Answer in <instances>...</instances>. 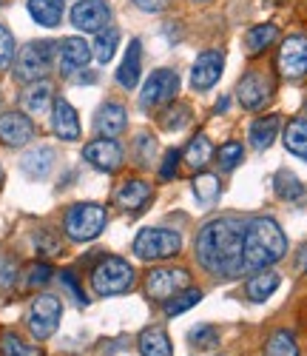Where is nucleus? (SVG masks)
<instances>
[{
  "mask_svg": "<svg viewBox=\"0 0 307 356\" xmlns=\"http://www.w3.org/2000/svg\"><path fill=\"white\" fill-rule=\"evenodd\" d=\"M242 245L244 222L239 217H217L199 228L197 234V262L213 277H239L242 274Z\"/></svg>",
  "mask_w": 307,
  "mask_h": 356,
  "instance_id": "obj_1",
  "label": "nucleus"
},
{
  "mask_svg": "<svg viewBox=\"0 0 307 356\" xmlns=\"http://www.w3.org/2000/svg\"><path fill=\"white\" fill-rule=\"evenodd\" d=\"M288 254V236L279 222L270 217H256L244 222V245H242V274L262 271L279 262Z\"/></svg>",
  "mask_w": 307,
  "mask_h": 356,
  "instance_id": "obj_2",
  "label": "nucleus"
},
{
  "mask_svg": "<svg viewBox=\"0 0 307 356\" xmlns=\"http://www.w3.org/2000/svg\"><path fill=\"white\" fill-rule=\"evenodd\" d=\"M137 282V274L131 268L128 259L122 257H103L94 271H91V288H94L97 296H119L131 291Z\"/></svg>",
  "mask_w": 307,
  "mask_h": 356,
  "instance_id": "obj_3",
  "label": "nucleus"
},
{
  "mask_svg": "<svg viewBox=\"0 0 307 356\" xmlns=\"http://www.w3.org/2000/svg\"><path fill=\"white\" fill-rule=\"evenodd\" d=\"M134 254L145 262H163V259H171L182 251V236L179 231L174 228H142L137 236H134Z\"/></svg>",
  "mask_w": 307,
  "mask_h": 356,
  "instance_id": "obj_4",
  "label": "nucleus"
},
{
  "mask_svg": "<svg viewBox=\"0 0 307 356\" xmlns=\"http://www.w3.org/2000/svg\"><path fill=\"white\" fill-rule=\"evenodd\" d=\"M106 222H108V214L97 202H77L63 217L66 236L74 243H88V240H94V236H100Z\"/></svg>",
  "mask_w": 307,
  "mask_h": 356,
  "instance_id": "obj_5",
  "label": "nucleus"
},
{
  "mask_svg": "<svg viewBox=\"0 0 307 356\" xmlns=\"http://www.w3.org/2000/svg\"><path fill=\"white\" fill-rule=\"evenodd\" d=\"M54 57H57V43H51V40H32L28 46H23L20 54H17L15 77L20 83L43 80L51 72V66H54Z\"/></svg>",
  "mask_w": 307,
  "mask_h": 356,
  "instance_id": "obj_6",
  "label": "nucleus"
},
{
  "mask_svg": "<svg viewBox=\"0 0 307 356\" xmlns=\"http://www.w3.org/2000/svg\"><path fill=\"white\" fill-rule=\"evenodd\" d=\"M176 92H179V74L176 69H157L151 72L142 92H140V108L148 111V108H160V106H168L176 100Z\"/></svg>",
  "mask_w": 307,
  "mask_h": 356,
  "instance_id": "obj_7",
  "label": "nucleus"
},
{
  "mask_svg": "<svg viewBox=\"0 0 307 356\" xmlns=\"http://www.w3.org/2000/svg\"><path fill=\"white\" fill-rule=\"evenodd\" d=\"M60 316H63V305H60L57 296L51 293H40L35 296L32 308H28V331H32L35 339H49L57 325H60Z\"/></svg>",
  "mask_w": 307,
  "mask_h": 356,
  "instance_id": "obj_8",
  "label": "nucleus"
},
{
  "mask_svg": "<svg viewBox=\"0 0 307 356\" xmlns=\"http://www.w3.org/2000/svg\"><path fill=\"white\" fill-rule=\"evenodd\" d=\"M182 288H188V271L185 268H157L145 280V291L154 302H165Z\"/></svg>",
  "mask_w": 307,
  "mask_h": 356,
  "instance_id": "obj_9",
  "label": "nucleus"
},
{
  "mask_svg": "<svg viewBox=\"0 0 307 356\" xmlns=\"http://www.w3.org/2000/svg\"><path fill=\"white\" fill-rule=\"evenodd\" d=\"M225 69V51L217 49H208L202 54H197L194 69H191V86L194 92H208L210 86H217Z\"/></svg>",
  "mask_w": 307,
  "mask_h": 356,
  "instance_id": "obj_10",
  "label": "nucleus"
},
{
  "mask_svg": "<svg viewBox=\"0 0 307 356\" xmlns=\"http://www.w3.org/2000/svg\"><path fill=\"white\" fill-rule=\"evenodd\" d=\"M279 72L288 80H299L307 74V35L285 38L279 49Z\"/></svg>",
  "mask_w": 307,
  "mask_h": 356,
  "instance_id": "obj_11",
  "label": "nucleus"
},
{
  "mask_svg": "<svg viewBox=\"0 0 307 356\" xmlns=\"http://www.w3.org/2000/svg\"><path fill=\"white\" fill-rule=\"evenodd\" d=\"M270 95H273V80L259 72H248L236 86V97L242 108H248V111H259L270 100Z\"/></svg>",
  "mask_w": 307,
  "mask_h": 356,
  "instance_id": "obj_12",
  "label": "nucleus"
},
{
  "mask_svg": "<svg viewBox=\"0 0 307 356\" xmlns=\"http://www.w3.org/2000/svg\"><path fill=\"white\" fill-rule=\"evenodd\" d=\"M111 20V9L106 0H77L72 9V23L80 29V32H91L97 35L108 26Z\"/></svg>",
  "mask_w": 307,
  "mask_h": 356,
  "instance_id": "obj_13",
  "label": "nucleus"
},
{
  "mask_svg": "<svg viewBox=\"0 0 307 356\" xmlns=\"http://www.w3.org/2000/svg\"><path fill=\"white\" fill-rule=\"evenodd\" d=\"M83 160L91 165V168H97V171H117L122 165V148L117 140L111 137H100V140H91L85 148H83Z\"/></svg>",
  "mask_w": 307,
  "mask_h": 356,
  "instance_id": "obj_14",
  "label": "nucleus"
},
{
  "mask_svg": "<svg viewBox=\"0 0 307 356\" xmlns=\"http://www.w3.org/2000/svg\"><path fill=\"white\" fill-rule=\"evenodd\" d=\"M35 137V123L28 120L23 111H6L0 114V143H6L12 148L26 145Z\"/></svg>",
  "mask_w": 307,
  "mask_h": 356,
  "instance_id": "obj_15",
  "label": "nucleus"
},
{
  "mask_svg": "<svg viewBox=\"0 0 307 356\" xmlns=\"http://www.w3.org/2000/svg\"><path fill=\"white\" fill-rule=\"evenodd\" d=\"M57 60H60V72H63L66 77H72L74 72L88 66L91 46L83 38H66L63 43H57Z\"/></svg>",
  "mask_w": 307,
  "mask_h": 356,
  "instance_id": "obj_16",
  "label": "nucleus"
},
{
  "mask_svg": "<svg viewBox=\"0 0 307 356\" xmlns=\"http://www.w3.org/2000/svg\"><path fill=\"white\" fill-rule=\"evenodd\" d=\"M128 126V114H126V106L117 103V100H108L100 106L97 117H94V131L100 137H119Z\"/></svg>",
  "mask_w": 307,
  "mask_h": 356,
  "instance_id": "obj_17",
  "label": "nucleus"
},
{
  "mask_svg": "<svg viewBox=\"0 0 307 356\" xmlns=\"http://www.w3.org/2000/svg\"><path fill=\"white\" fill-rule=\"evenodd\" d=\"M51 131H54L60 140H66V143L80 140L77 111H74V106H72L69 100H63V97L54 100V108H51Z\"/></svg>",
  "mask_w": 307,
  "mask_h": 356,
  "instance_id": "obj_18",
  "label": "nucleus"
},
{
  "mask_svg": "<svg viewBox=\"0 0 307 356\" xmlns=\"http://www.w3.org/2000/svg\"><path fill=\"white\" fill-rule=\"evenodd\" d=\"M54 168V148L51 145H35L20 157V171L28 180H46Z\"/></svg>",
  "mask_w": 307,
  "mask_h": 356,
  "instance_id": "obj_19",
  "label": "nucleus"
},
{
  "mask_svg": "<svg viewBox=\"0 0 307 356\" xmlns=\"http://www.w3.org/2000/svg\"><path fill=\"white\" fill-rule=\"evenodd\" d=\"M51 100H54V86L49 80H35L26 86V92L20 95V108L32 117H40L51 108Z\"/></svg>",
  "mask_w": 307,
  "mask_h": 356,
  "instance_id": "obj_20",
  "label": "nucleus"
},
{
  "mask_svg": "<svg viewBox=\"0 0 307 356\" xmlns=\"http://www.w3.org/2000/svg\"><path fill=\"white\" fill-rule=\"evenodd\" d=\"M151 183L145 180H126L117 191H114V205H119L122 211H142L145 209V202L151 200Z\"/></svg>",
  "mask_w": 307,
  "mask_h": 356,
  "instance_id": "obj_21",
  "label": "nucleus"
},
{
  "mask_svg": "<svg viewBox=\"0 0 307 356\" xmlns=\"http://www.w3.org/2000/svg\"><path fill=\"white\" fill-rule=\"evenodd\" d=\"M140 74H142V46L140 40H131L126 49V57H122V63L117 69V83L122 88H134Z\"/></svg>",
  "mask_w": 307,
  "mask_h": 356,
  "instance_id": "obj_22",
  "label": "nucleus"
},
{
  "mask_svg": "<svg viewBox=\"0 0 307 356\" xmlns=\"http://www.w3.org/2000/svg\"><path fill=\"white\" fill-rule=\"evenodd\" d=\"M279 114H267V117H259V120L251 123L248 129V137H251V145L256 148V152H265V148L273 145L276 134H279Z\"/></svg>",
  "mask_w": 307,
  "mask_h": 356,
  "instance_id": "obj_23",
  "label": "nucleus"
},
{
  "mask_svg": "<svg viewBox=\"0 0 307 356\" xmlns=\"http://www.w3.org/2000/svg\"><path fill=\"white\" fill-rule=\"evenodd\" d=\"M26 9L35 23L54 29L63 20V0H26Z\"/></svg>",
  "mask_w": 307,
  "mask_h": 356,
  "instance_id": "obj_24",
  "label": "nucleus"
},
{
  "mask_svg": "<svg viewBox=\"0 0 307 356\" xmlns=\"http://www.w3.org/2000/svg\"><path fill=\"white\" fill-rule=\"evenodd\" d=\"M276 40H279V26H276V23L251 26L248 32H244V51H248V54H262Z\"/></svg>",
  "mask_w": 307,
  "mask_h": 356,
  "instance_id": "obj_25",
  "label": "nucleus"
},
{
  "mask_svg": "<svg viewBox=\"0 0 307 356\" xmlns=\"http://www.w3.org/2000/svg\"><path fill=\"white\" fill-rule=\"evenodd\" d=\"M137 348L142 356H174V348H171L165 328H145L137 339Z\"/></svg>",
  "mask_w": 307,
  "mask_h": 356,
  "instance_id": "obj_26",
  "label": "nucleus"
},
{
  "mask_svg": "<svg viewBox=\"0 0 307 356\" xmlns=\"http://www.w3.org/2000/svg\"><path fill=\"white\" fill-rule=\"evenodd\" d=\"M282 140H285V148L290 154H296L299 160L307 163V120L304 117H293V120L285 126Z\"/></svg>",
  "mask_w": 307,
  "mask_h": 356,
  "instance_id": "obj_27",
  "label": "nucleus"
},
{
  "mask_svg": "<svg viewBox=\"0 0 307 356\" xmlns=\"http://www.w3.org/2000/svg\"><path fill=\"white\" fill-rule=\"evenodd\" d=\"M279 274H273V271H265V274H256L248 280V285H244V293H248V300L251 302H265L267 296L276 293V288H279Z\"/></svg>",
  "mask_w": 307,
  "mask_h": 356,
  "instance_id": "obj_28",
  "label": "nucleus"
},
{
  "mask_svg": "<svg viewBox=\"0 0 307 356\" xmlns=\"http://www.w3.org/2000/svg\"><path fill=\"white\" fill-rule=\"evenodd\" d=\"M182 157H185V163H188L194 171H202V168L213 160V145H210V140H208L205 134H197V137L188 143L185 152H182Z\"/></svg>",
  "mask_w": 307,
  "mask_h": 356,
  "instance_id": "obj_29",
  "label": "nucleus"
},
{
  "mask_svg": "<svg viewBox=\"0 0 307 356\" xmlns=\"http://www.w3.org/2000/svg\"><path fill=\"white\" fill-rule=\"evenodd\" d=\"M117 46H119V29L106 26L103 32H97V40H94V46H91V54L97 57V63L106 66V63H111Z\"/></svg>",
  "mask_w": 307,
  "mask_h": 356,
  "instance_id": "obj_30",
  "label": "nucleus"
},
{
  "mask_svg": "<svg viewBox=\"0 0 307 356\" xmlns=\"http://www.w3.org/2000/svg\"><path fill=\"white\" fill-rule=\"evenodd\" d=\"M273 191H276V197H282V200L293 202V200H299V197L304 194V186H301V180H299L293 171L282 168L279 174L273 177Z\"/></svg>",
  "mask_w": 307,
  "mask_h": 356,
  "instance_id": "obj_31",
  "label": "nucleus"
},
{
  "mask_svg": "<svg viewBox=\"0 0 307 356\" xmlns=\"http://www.w3.org/2000/svg\"><path fill=\"white\" fill-rule=\"evenodd\" d=\"M265 356H299V345H296V337L290 331H273L267 337V345H265Z\"/></svg>",
  "mask_w": 307,
  "mask_h": 356,
  "instance_id": "obj_32",
  "label": "nucleus"
},
{
  "mask_svg": "<svg viewBox=\"0 0 307 356\" xmlns=\"http://www.w3.org/2000/svg\"><path fill=\"white\" fill-rule=\"evenodd\" d=\"M199 300H202V291H199V288H182V291H176V293L171 296V300H165V302H163L165 316L185 314V311H188V308H194Z\"/></svg>",
  "mask_w": 307,
  "mask_h": 356,
  "instance_id": "obj_33",
  "label": "nucleus"
},
{
  "mask_svg": "<svg viewBox=\"0 0 307 356\" xmlns=\"http://www.w3.org/2000/svg\"><path fill=\"white\" fill-rule=\"evenodd\" d=\"M194 194L202 205H210V202H217L219 194H222V186H219V177L217 174H197L194 177Z\"/></svg>",
  "mask_w": 307,
  "mask_h": 356,
  "instance_id": "obj_34",
  "label": "nucleus"
},
{
  "mask_svg": "<svg viewBox=\"0 0 307 356\" xmlns=\"http://www.w3.org/2000/svg\"><path fill=\"white\" fill-rule=\"evenodd\" d=\"M160 123H163L165 131H179V129H185V126L191 123V108H188L185 103H174V106H168V108L163 111Z\"/></svg>",
  "mask_w": 307,
  "mask_h": 356,
  "instance_id": "obj_35",
  "label": "nucleus"
},
{
  "mask_svg": "<svg viewBox=\"0 0 307 356\" xmlns=\"http://www.w3.org/2000/svg\"><path fill=\"white\" fill-rule=\"evenodd\" d=\"M0 353L3 356H43L40 348L23 342L17 334H3L0 337Z\"/></svg>",
  "mask_w": 307,
  "mask_h": 356,
  "instance_id": "obj_36",
  "label": "nucleus"
},
{
  "mask_svg": "<svg viewBox=\"0 0 307 356\" xmlns=\"http://www.w3.org/2000/svg\"><path fill=\"white\" fill-rule=\"evenodd\" d=\"M188 342L199 350H213L219 348V331L213 325H197V328L188 331Z\"/></svg>",
  "mask_w": 307,
  "mask_h": 356,
  "instance_id": "obj_37",
  "label": "nucleus"
},
{
  "mask_svg": "<svg viewBox=\"0 0 307 356\" xmlns=\"http://www.w3.org/2000/svg\"><path fill=\"white\" fill-rule=\"evenodd\" d=\"M242 160H244V148H242V143L228 140V143H222V145H219V152H217V163H219V168H222V171H233Z\"/></svg>",
  "mask_w": 307,
  "mask_h": 356,
  "instance_id": "obj_38",
  "label": "nucleus"
},
{
  "mask_svg": "<svg viewBox=\"0 0 307 356\" xmlns=\"http://www.w3.org/2000/svg\"><path fill=\"white\" fill-rule=\"evenodd\" d=\"M134 152H137V163L140 165H148L154 160V154H157V140H154L151 134H140L134 140Z\"/></svg>",
  "mask_w": 307,
  "mask_h": 356,
  "instance_id": "obj_39",
  "label": "nucleus"
},
{
  "mask_svg": "<svg viewBox=\"0 0 307 356\" xmlns=\"http://www.w3.org/2000/svg\"><path fill=\"white\" fill-rule=\"evenodd\" d=\"M35 248H38L43 257H54V254H60V240L54 236V231L40 228V231L35 234Z\"/></svg>",
  "mask_w": 307,
  "mask_h": 356,
  "instance_id": "obj_40",
  "label": "nucleus"
},
{
  "mask_svg": "<svg viewBox=\"0 0 307 356\" xmlns=\"http://www.w3.org/2000/svg\"><path fill=\"white\" fill-rule=\"evenodd\" d=\"M15 60V38L9 29L0 23V69H9Z\"/></svg>",
  "mask_w": 307,
  "mask_h": 356,
  "instance_id": "obj_41",
  "label": "nucleus"
},
{
  "mask_svg": "<svg viewBox=\"0 0 307 356\" xmlns=\"http://www.w3.org/2000/svg\"><path fill=\"white\" fill-rule=\"evenodd\" d=\"M49 280H51V265H46V262H35L32 268L26 271V285H28V288L46 285Z\"/></svg>",
  "mask_w": 307,
  "mask_h": 356,
  "instance_id": "obj_42",
  "label": "nucleus"
},
{
  "mask_svg": "<svg viewBox=\"0 0 307 356\" xmlns=\"http://www.w3.org/2000/svg\"><path fill=\"white\" fill-rule=\"evenodd\" d=\"M60 282H63L66 288H69V293L74 296V302L77 305H88V300H85V293H83V288H80V282H77V277L72 274V271H60Z\"/></svg>",
  "mask_w": 307,
  "mask_h": 356,
  "instance_id": "obj_43",
  "label": "nucleus"
},
{
  "mask_svg": "<svg viewBox=\"0 0 307 356\" xmlns=\"http://www.w3.org/2000/svg\"><path fill=\"white\" fill-rule=\"evenodd\" d=\"M179 160H182V154L176 152V148H171V152L165 154V160H163V168H160V177H163V180H171V177L176 174Z\"/></svg>",
  "mask_w": 307,
  "mask_h": 356,
  "instance_id": "obj_44",
  "label": "nucleus"
},
{
  "mask_svg": "<svg viewBox=\"0 0 307 356\" xmlns=\"http://www.w3.org/2000/svg\"><path fill=\"white\" fill-rule=\"evenodd\" d=\"M134 6H137V9H142V12L157 15V12H163V9H168V6H171V0H134Z\"/></svg>",
  "mask_w": 307,
  "mask_h": 356,
  "instance_id": "obj_45",
  "label": "nucleus"
},
{
  "mask_svg": "<svg viewBox=\"0 0 307 356\" xmlns=\"http://www.w3.org/2000/svg\"><path fill=\"white\" fill-rule=\"evenodd\" d=\"M0 271H3V277H0V280H3V285H12V280H15V262L3 259V262H0Z\"/></svg>",
  "mask_w": 307,
  "mask_h": 356,
  "instance_id": "obj_46",
  "label": "nucleus"
},
{
  "mask_svg": "<svg viewBox=\"0 0 307 356\" xmlns=\"http://www.w3.org/2000/svg\"><path fill=\"white\" fill-rule=\"evenodd\" d=\"M296 268L299 271H307V245L299 251V259H296Z\"/></svg>",
  "mask_w": 307,
  "mask_h": 356,
  "instance_id": "obj_47",
  "label": "nucleus"
},
{
  "mask_svg": "<svg viewBox=\"0 0 307 356\" xmlns=\"http://www.w3.org/2000/svg\"><path fill=\"white\" fill-rule=\"evenodd\" d=\"M228 103H231V100H228V97H222V100L217 103V111H228Z\"/></svg>",
  "mask_w": 307,
  "mask_h": 356,
  "instance_id": "obj_48",
  "label": "nucleus"
},
{
  "mask_svg": "<svg viewBox=\"0 0 307 356\" xmlns=\"http://www.w3.org/2000/svg\"><path fill=\"white\" fill-rule=\"evenodd\" d=\"M0 186H3V168H0Z\"/></svg>",
  "mask_w": 307,
  "mask_h": 356,
  "instance_id": "obj_49",
  "label": "nucleus"
},
{
  "mask_svg": "<svg viewBox=\"0 0 307 356\" xmlns=\"http://www.w3.org/2000/svg\"><path fill=\"white\" fill-rule=\"evenodd\" d=\"M194 3H208V0H194Z\"/></svg>",
  "mask_w": 307,
  "mask_h": 356,
  "instance_id": "obj_50",
  "label": "nucleus"
}]
</instances>
